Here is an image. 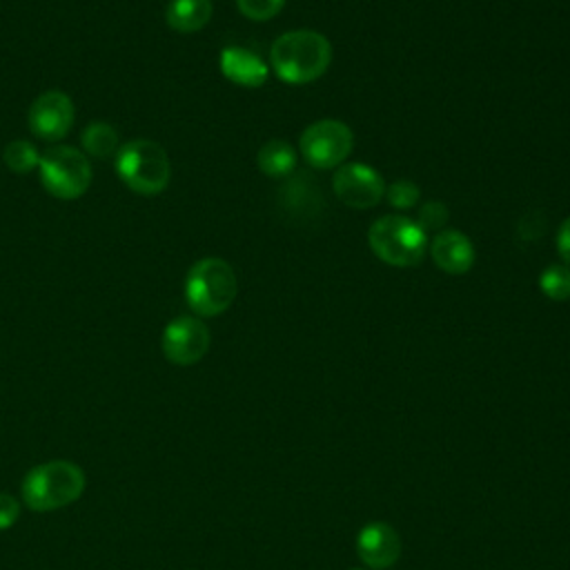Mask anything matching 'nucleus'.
<instances>
[{
  "instance_id": "f257e3e1",
  "label": "nucleus",
  "mask_w": 570,
  "mask_h": 570,
  "mask_svg": "<svg viewBox=\"0 0 570 570\" xmlns=\"http://www.w3.org/2000/svg\"><path fill=\"white\" fill-rule=\"evenodd\" d=\"M330 62V40L312 29L287 31L278 36L269 49V67L287 85H307L321 78Z\"/></svg>"
},
{
  "instance_id": "f03ea898",
  "label": "nucleus",
  "mask_w": 570,
  "mask_h": 570,
  "mask_svg": "<svg viewBox=\"0 0 570 570\" xmlns=\"http://www.w3.org/2000/svg\"><path fill=\"white\" fill-rule=\"evenodd\" d=\"M85 490V472L71 461H47L31 468L22 479V499L36 512L65 508L80 499Z\"/></svg>"
},
{
  "instance_id": "7ed1b4c3",
  "label": "nucleus",
  "mask_w": 570,
  "mask_h": 570,
  "mask_svg": "<svg viewBox=\"0 0 570 570\" xmlns=\"http://www.w3.org/2000/svg\"><path fill=\"white\" fill-rule=\"evenodd\" d=\"M238 281L232 265L218 256L200 258L185 278V298L198 316H218L236 298Z\"/></svg>"
},
{
  "instance_id": "20e7f679",
  "label": "nucleus",
  "mask_w": 570,
  "mask_h": 570,
  "mask_svg": "<svg viewBox=\"0 0 570 570\" xmlns=\"http://www.w3.org/2000/svg\"><path fill=\"white\" fill-rule=\"evenodd\" d=\"M118 178L140 196L160 194L171 178V165L165 149L145 138L125 142L116 154Z\"/></svg>"
},
{
  "instance_id": "39448f33",
  "label": "nucleus",
  "mask_w": 570,
  "mask_h": 570,
  "mask_svg": "<svg viewBox=\"0 0 570 570\" xmlns=\"http://www.w3.org/2000/svg\"><path fill=\"white\" fill-rule=\"evenodd\" d=\"M367 243L376 258L394 267H414L428 252V234L405 216H381L367 229Z\"/></svg>"
},
{
  "instance_id": "423d86ee",
  "label": "nucleus",
  "mask_w": 570,
  "mask_h": 570,
  "mask_svg": "<svg viewBox=\"0 0 570 570\" xmlns=\"http://www.w3.org/2000/svg\"><path fill=\"white\" fill-rule=\"evenodd\" d=\"M38 176L42 187L62 200L80 198L91 185V165L85 151L58 145L47 149L38 163Z\"/></svg>"
},
{
  "instance_id": "0eeeda50",
  "label": "nucleus",
  "mask_w": 570,
  "mask_h": 570,
  "mask_svg": "<svg viewBox=\"0 0 570 570\" xmlns=\"http://www.w3.org/2000/svg\"><path fill=\"white\" fill-rule=\"evenodd\" d=\"M354 134L352 129L334 118H323L303 129L298 149L307 165L314 169H334L345 163L352 154Z\"/></svg>"
},
{
  "instance_id": "6e6552de",
  "label": "nucleus",
  "mask_w": 570,
  "mask_h": 570,
  "mask_svg": "<svg viewBox=\"0 0 570 570\" xmlns=\"http://www.w3.org/2000/svg\"><path fill=\"white\" fill-rule=\"evenodd\" d=\"M212 336L207 325L196 316H178L163 330L160 347L167 361L174 365H194L209 350Z\"/></svg>"
},
{
  "instance_id": "1a4fd4ad",
  "label": "nucleus",
  "mask_w": 570,
  "mask_h": 570,
  "mask_svg": "<svg viewBox=\"0 0 570 570\" xmlns=\"http://www.w3.org/2000/svg\"><path fill=\"white\" fill-rule=\"evenodd\" d=\"M332 189L343 205L354 209L374 207L385 196L381 174L363 163H343L332 176Z\"/></svg>"
},
{
  "instance_id": "9d476101",
  "label": "nucleus",
  "mask_w": 570,
  "mask_h": 570,
  "mask_svg": "<svg viewBox=\"0 0 570 570\" xmlns=\"http://www.w3.org/2000/svg\"><path fill=\"white\" fill-rule=\"evenodd\" d=\"M73 102L65 91L49 89L29 107V129L42 140H60L73 125Z\"/></svg>"
},
{
  "instance_id": "9b49d317",
  "label": "nucleus",
  "mask_w": 570,
  "mask_h": 570,
  "mask_svg": "<svg viewBox=\"0 0 570 570\" xmlns=\"http://www.w3.org/2000/svg\"><path fill=\"white\" fill-rule=\"evenodd\" d=\"M356 552L367 568L387 570L401 557V537L390 523H367L356 537Z\"/></svg>"
},
{
  "instance_id": "f8f14e48",
  "label": "nucleus",
  "mask_w": 570,
  "mask_h": 570,
  "mask_svg": "<svg viewBox=\"0 0 570 570\" xmlns=\"http://www.w3.org/2000/svg\"><path fill=\"white\" fill-rule=\"evenodd\" d=\"M430 254L445 274H465L474 265V245L459 229H443L430 240Z\"/></svg>"
},
{
  "instance_id": "ddd939ff",
  "label": "nucleus",
  "mask_w": 570,
  "mask_h": 570,
  "mask_svg": "<svg viewBox=\"0 0 570 570\" xmlns=\"http://www.w3.org/2000/svg\"><path fill=\"white\" fill-rule=\"evenodd\" d=\"M220 71L229 82L247 89L263 87L269 76L267 62H263L254 51L243 47H225L220 51Z\"/></svg>"
},
{
  "instance_id": "4468645a",
  "label": "nucleus",
  "mask_w": 570,
  "mask_h": 570,
  "mask_svg": "<svg viewBox=\"0 0 570 570\" xmlns=\"http://www.w3.org/2000/svg\"><path fill=\"white\" fill-rule=\"evenodd\" d=\"M165 20L174 31L194 33L212 20L209 0H171L165 9Z\"/></svg>"
},
{
  "instance_id": "2eb2a0df",
  "label": "nucleus",
  "mask_w": 570,
  "mask_h": 570,
  "mask_svg": "<svg viewBox=\"0 0 570 570\" xmlns=\"http://www.w3.org/2000/svg\"><path fill=\"white\" fill-rule=\"evenodd\" d=\"M256 163H258V169L265 176L283 178V176H289L296 169V154H294V147L289 142L269 140L258 149Z\"/></svg>"
},
{
  "instance_id": "dca6fc26",
  "label": "nucleus",
  "mask_w": 570,
  "mask_h": 570,
  "mask_svg": "<svg viewBox=\"0 0 570 570\" xmlns=\"http://www.w3.org/2000/svg\"><path fill=\"white\" fill-rule=\"evenodd\" d=\"M80 142L85 154L94 158H109L120 149L118 131L109 122H91L89 127H85Z\"/></svg>"
},
{
  "instance_id": "f3484780",
  "label": "nucleus",
  "mask_w": 570,
  "mask_h": 570,
  "mask_svg": "<svg viewBox=\"0 0 570 570\" xmlns=\"http://www.w3.org/2000/svg\"><path fill=\"white\" fill-rule=\"evenodd\" d=\"M4 165L16 174H29L38 167L40 154L29 140H11L2 149Z\"/></svg>"
},
{
  "instance_id": "a211bd4d",
  "label": "nucleus",
  "mask_w": 570,
  "mask_h": 570,
  "mask_svg": "<svg viewBox=\"0 0 570 570\" xmlns=\"http://www.w3.org/2000/svg\"><path fill=\"white\" fill-rule=\"evenodd\" d=\"M541 292L552 301L570 298V267L568 265H550L539 274Z\"/></svg>"
},
{
  "instance_id": "6ab92c4d",
  "label": "nucleus",
  "mask_w": 570,
  "mask_h": 570,
  "mask_svg": "<svg viewBox=\"0 0 570 570\" xmlns=\"http://www.w3.org/2000/svg\"><path fill=\"white\" fill-rule=\"evenodd\" d=\"M421 191L419 185L412 180H396L390 187H385V198L396 209H410L416 205Z\"/></svg>"
},
{
  "instance_id": "aec40b11",
  "label": "nucleus",
  "mask_w": 570,
  "mask_h": 570,
  "mask_svg": "<svg viewBox=\"0 0 570 570\" xmlns=\"http://www.w3.org/2000/svg\"><path fill=\"white\" fill-rule=\"evenodd\" d=\"M283 4H285V0H236L238 11L245 18L256 20V22L274 18L283 9Z\"/></svg>"
},
{
  "instance_id": "412c9836",
  "label": "nucleus",
  "mask_w": 570,
  "mask_h": 570,
  "mask_svg": "<svg viewBox=\"0 0 570 570\" xmlns=\"http://www.w3.org/2000/svg\"><path fill=\"white\" fill-rule=\"evenodd\" d=\"M448 223V207L439 200H430L425 205H421L419 209V227L428 234V232H436Z\"/></svg>"
},
{
  "instance_id": "4be33fe9",
  "label": "nucleus",
  "mask_w": 570,
  "mask_h": 570,
  "mask_svg": "<svg viewBox=\"0 0 570 570\" xmlns=\"http://www.w3.org/2000/svg\"><path fill=\"white\" fill-rule=\"evenodd\" d=\"M20 517V503L16 501V497L0 492V530L11 528Z\"/></svg>"
},
{
  "instance_id": "5701e85b",
  "label": "nucleus",
  "mask_w": 570,
  "mask_h": 570,
  "mask_svg": "<svg viewBox=\"0 0 570 570\" xmlns=\"http://www.w3.org/2000/svg\"><path fill=\"white\" fill-rule=\"evenodd\" d=\"M557 252H559L561 261L570 267V216L561 223V227L557 232Z\"/></svg>"
},
{
  "instance_id": "b1692460",
  "label": "nucleus",
  "mask_w": 570,
  "mask_h": 570,
  "mask_svg": "<svg viewBox=\"0 0 570 570\" xmlns=\"http://www.w3.org/2000/svg\"><path fill=\"white\" fill-rule=\"evenodd\" d=\"M352 570H361V568H352Z\"/></svg>"
}]
</instances>
